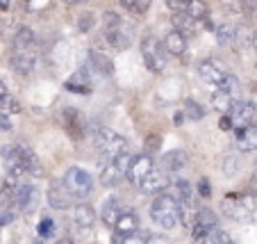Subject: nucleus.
<instances>
[{
    "mask_svg": "<svg viewBox=\"0 0 257 244\" xmlns=\"http://www.w3.org/2000/svg\"><path fill=\"white\" fill-rule=\"evenodd\" d=\"M141 55H144V64L151 68L153 73H162L164 71V53H162V46L157 44V39L153 37H146L141 41Z\"/></svg>",
    "mask_w": 257,
    "mask_h": 244,
    "instance_id": "6",
    "label": "nucleus"
},
{
    "mask_svg": "<svg viewBox=\"0 0 257 244\" xmlns=\"http://www.w3.org/2000/svg\"><path fill=\"white\" fill-rule=\"evenodd\" d=\"M250 190L257 192V169H255V174H252V178H250Z\"/></svg>",
    "mask_w": 257,
    "mask_h": 244,
    "instance_id": "48",
    "label": "nucleus"
},
{
    "mask_svg": "<svg viewBox=\"0 0 257 244\" xmlns=\"http://www.w3.org/2000/svg\"><path fill=\"white\" fill-rule=\"evenodd\" d=\"M218 126H221V130H232V119L225 114V117H221V121H218Z\"/></svg>",
    "mask_w": 257,
    "mask_h": 244,
    "instance_id": "44",
    "label": "nucleus"
},
{
    "mask_svg": "<svg viewBox=\"0 0 257 244\" xmlns=\"http://www.w3.org/2000/svg\"><path fill=\"white\" fill-rule=\"evenodd\" d=\"M93 221H96V215H93V208L87 203H78L73 208V224L78 228H91Z\"/></svg>",
    "mask_w": 257,
    "mask_h": 244,
    "instance_id": "22",
    "label": "nucleus"
},
{
    "mask_svg": "<svg viewBox=\"0 0 257 244\" xmlns=\"http://www.w3.org/2000/svg\"><path fill=\"white\" fill-rule=\"evenodd\" d=\"M39 203V190L28 181H21L19 187H16V210L19 212H32Z\"/></svg>",
    "mask_w": 257,
    "mask_h": 244,
    "instance_id": "7",
    "label": "nucleus"
},
{
    "mask_svg": "<svg viewBox=\"0 0 257 244\" xmlns=\"http://www.w3.org/2000/svg\"><path fill=\"white\" fill-rule=\"evenodd\" d=\"M105 39H107V44L112 46V48L123 50V48H127V46L132 44V30H127L125 23H121L118 28H114V30H105Z\"/></svg>",
    "mask_w": 257,
    "mask_h": 244,
    "instance_id": "19",
    "label": "nucleus"
},
{
    "mask_svg": "<svg viewBox=\"0 0 257 244\" xmlns=\"http://www.w3.org/2000/svg\"><path fill=\"white\" fill-rule=\"evenodd\" d=\"M12 66H14V71H19L21 75H30L34 71V66H37V53L32 50H14V55H12Z\"/></svg>",
    "mask_w": 257,
    "mask_h": 244,
    "instance_id": "18",
    "label": "nucleus"
},
{
    "mask_svg": "<svg viewBox=\"0 0 257 244\" xmlns=\"http://www.w3.org/2000/svg\"><path fill=\"white\" fill-rule=\"evenodd\" d=\"M10 7V0H0V10H7Z\"/></svg>",
    "mask_w": 257,
    "mask_h": 244,
    "instance_id": "52",
    "label": "nucleus"
},
{
    "mask_svg": "<svg viewBox=\"0 0 257 244\" xmlns=\"http://www.w3.org/2000/svg\"><path fill=\"white\" fill-rule=\"evenodd\" d=\"M91 66L96 68L100 75H112V71H114L112 59L107 57V55L98 53V50H91Z\"/></svg>",
    "mask_w": 257,
    "mask_h": 244,
    "instance_id": "29",
    "label": "nucleus"
},
{
    "mask_svg": "<svg viewBox=\"0 0 257 244\" xmlns=\"http://www.w3.org/2000/svg\"><path fill=\"white\" fill-rule=\"evenodd\" d=\"M169 7L171 10H175V14L182 12V14L191 16L194 21H205L207 19V14H209L207 3H205V0H171Z\"/></svg>",
    "mask_w": 257,
    "mask_h": 244,
    "instance_id": "8",
    "label": "nucleus"
},
{
    "mask_svg": "<svg viewBox=\"0 0 257 244\" xmlns=\"http://www.w3.org/2000/svg\"><path fill=\"white\" fill-rule=\"evenodd\" d=\"M0 112L3 114H7V117H10V114H16V112H21V103L16 101L14 96H7L5 101H3V105H0Z\"/></svg>",
    "mask_w": 257,
    "mask_h": 244,
    "instance_id": "35",
    "label": "nucleus"
},
{
    "mask_svg": "<svg viewBox=\"0 0 257 244\" xmlns=\"http://www.w3.org/2000/svg\"><path fill=\"white\" fill-rule=\"evenodd\" d=\"M148 244H171L166 235H148Z\"/></svg>",
    "mask_w": 257,
    "mask_h": 244,
    "instance_id": "43",
    "label": "nucleus"
},
{
    "mask_svg": "<svg viewBox=\"0 0 257 244\" xmlns=\"http://www.w3.org/2000/svg\"><path fill=\"white\" fill-rule=\"evenodd\" d=\"M218 89H221V92H225V94H230V96H234V94H237V89H239V80H237V75L230 73V71H228V75H225V78L221 80Z\"/></svg>",
    "mask_w": 257,
    "mask_h": 244,
    "instance_id": "33",
    "label": "nucleus"
},
{
    "mask_svg": "<svg viewBox=\"0 0 257 244\" xmlns=\"http://www.w3.org/2000/svg\"><path fill=\"white\" fill-rule=\"evenodd\" d=\"M153 169H155V167H153L151 155H137L135 162H132V167H130V171H127V181H130L132 185L139 187L141 183H144V178L148 176Z\"/></svg>",
    "mask_w": 257,
    "mask_h": 244,
    "instance_id": "14",
    "label": "nucleus"
},
{
    "mask_svg": "<svg viewBox=\"0 0 257 244\" xmlns=\"http://www.w3.org/2000/svg\"><path fill=\"white\" fill-rule=\"evenodd\" d=\"M157 144H160V139H157V137H151V139H148V146H153V151L157 148Z\"/></svg>",
    "mask_w": 257,
    "mask_h": 244,
    "instance_id": "49",
    "label": "nucleus"
},
{
    "mask_svg": "<svg viewBox=\"0 0 257 244\" xmlns=\"http://www.w3.org/2000/svg\"><path fill=\"white\" fill-rule=\"evenodd\" d=\"M212 108L216 110L218 114H230L232 112V108H234V101H232V96L230 94H225V92H221V89H216V92L212 94Z\"/></svg>",
    "mask_w": 257,
    "mask_h": 244,
    "instance_id": "26",
    "label": "nucleus"
},
{
    "mask_svg": "<svg viewBox=\"0 0 257 244\" xmlns=\"http://www.w3.org/2000/svg\"><path fill=\"white\" fill-rule=\"evenodd\" d=\"M196 23H198V21H194V19H191V16L182 14V12H178V14H173V25H175V30H178L180 34H185L187 39H189V37H194V34H196Z\"/></svg>",
    "mask_w": 257,
    "mask_h": 244,
    "instance_id": "27",
    "label": "nucleus"
},
{
    "mask_svg": "<svg viewBox=\"0 0 257 244\" xmlns=\"http://www.w3.org/2000/svg\"><path fill=\"white\" fill-rule=\"evenodd\" d=\"M171 185L169 181V174L162 169H153L148 176L144 178V183L139 185V190L144 194H164V190Z\"/></svg>",
    "mask_w": 257,
    "mask_h": 244,
    "instance_id": "12",
    "label": "nucleus"
},
{
    "mask_svg": "<svg viewBox=\"0 0 257 244\" xmlns=\"http://www.w3.org/2000/svg\"><path fill=\"white\" fill-rule=\"evenodd\" d=\"M151 217L157 226H162L164 230H171L182 219V208H180V203L173 199V194L164 192V194H157L155 201H153Z\"/></svg>",
    "mask_w": 257,
    "mask_h": 244,
    "instance_id": "3",
    "label": "nucleus"
},
{
    "mask_svg": "<svg viewBox=\"0 0 257 244\" xmlns=\"http://www.w3.org/2000/svg\"><path fill=\"white\" fill-rule=\"evenodd\" d=\"M221 212L239 224H257V196L237 194L234 199H225L221 203Z\"/></svg>",
    "mask_w": 257,
    "mask_h": 244,
    "instance_id": "2",
    "label": "nucleus"
},
{
    "mask_svg": "<svg viewBox=\"0 0 257 244\" xmlns=\"http://www.w3.org/2000/svg\"><path fill=\"white\" fill-rule=\"evenodd\" d=\"M64 185L71 192L73 199H89L93 192V178L89 171H84L82 167H71L64 174Z\"/></svg>",
    "mask_w": 257,
    "mask_h": 244,
    "instance_id": "5",
    "label": "nucleus"
},
{
    "mask_svg": "<svg viewBox=\"0 0 257 244\" xmlns=\"http://www.w3.org/2000/svg\"><path fill=\"white\" fill-rule=\"evenodd\" d=\"M239 39V44H246V41H252V32L246 28V25H239L237 32H234V41Z\"/></svg>",
    "mask_w": 257,
    "mask_h": 244,
    "instance_id": "39",
    "label": "nucleus"
},
{
    "mask_svg": "<svg viewBox=\"0 0 257 244\" xmlns=\"http://www.w3.org/2000/svg\"><path fill=\"white\" fill-rule=\"evenodd\" d=\"M198 75L209 85H221V80L228 75V68L223 66V62H218V59H203L198 64Z\"/></svg>",
    "mask_w": 257,
    "mask_h": 244,
    "instance_id": "9",
    "label": "nucleus"
},
{
    "mask_svg": "<svg viewBox=\"0 0 257 244\" xmlns=\"http://www.w3.org/2000/svg\"><path fill=\"white\" fill-rule=\"evenodd\" d=\"M14 217H16V212H14V210L0 212V226H7V224H12V221H14Z\"/></svg>",
    "mask_w": 257,
    "mask_h": 244,
    "instance_id": "42",
    "label": "nucleus"
},
{
    "mask_svg": "<svg viewBox=\"0 0 257 244\" xmlns=\"http://www.w3.org/2000/svg\"><path fill=\"white\" fill-rule=\"evenodd\" d=\"M255 105H252L250 101H237L234 103L232 112L228 114L230 119H232V126L234 130H241V128H248L252 123V119H255Z\"/></svg>",
    "mask_w": 257,
    "mask_h": 244,
    "instance_id": "10",
    "label": "nucleus"
},
{
    "mask_svg": "<svg viewBox=\"0 0 257 244\" xmlns=\"http://www.w3.org/2000/svg\"><path fill=\"white\" fill-rule=\"evenodd\" d=\"M171 194L182 208V217H185L187 210L194 208V187H191L189 181H173L171 183Z\"/></svg>",
    "mask_w": 257,
    "mask_h": 244,
    "instance_id": "13",
    "label": "nucleus"
},
{
    "mask_svg": "<svg viewBox=\"0 0 257 244\" xmlns=\"http://www.w3.org/2000/svg\"><path fill=\"white\" fill-rule=\"evenodd\" d=\"M121 215H123V208H121V203H118V199L109 196V199L102 201V221H105L107 226H114Z\"/></svg>",
    "mask_w": 257,
    "mask_h": 244,
    "instance_id": "23",
    "label": "nucleus"
},
{
    "mask_svg": "<svg viewBox=\"0 0 257 244\" xmlns=\"http://www.w3.org/2000/svg\"><path fill=\"white\" fill-rule=\"evenodd\" d=\"M160 169L166 171V174H175V171L185 169L187 165H189V155H187L182 148H175V151H166L164 155H162L160 160Z\"/></svg>",
    "mask_w": 257,
    "mask_h": 244,
    "instance_id": "16",
    "label": "nucleus"
},
{
    "mask_svg": "<svg viewBox=\"0 0 257 244\" xmlns=\"http://www.w3.org/2000/svg\"><path fill=\"white\" fill-rule=\"evenodd\" d=\"M139 230V217L132 210H123V215L118 217V221L114 224V233L116 237H125V235H132Z\"/></svg>",
    "mask_w": 257,
    "mask_h": 244,
    "instance_id": "20",
    "label": "nucleus"
},
{
    "mask_svg": "<svg viewBox=\"0 0 257 244\" xmlns=\"http://www.w3.org/2000/svg\"><path fill=\"white\" fill-rule=\"evenodd\" d=\"M80 21H82V23H80V30H89L93 25V16L91 14H84Z\"/></svg>",
    "mask_w": 257,
    "mask_h": 244,
    "instance_id": "45",
    "label": "nucleus"
},
{
    "mask_svg": "<svg viewBox=\"0 0 257 244\" xmlns=\"http://www.w3.org/2000/svg\"><path fill=\"white\" fill-rule=\"evenodd\" d=\"M34 32L30 28H19L14 34V50H32Z\"/></svg>",
    "mask_w": 257,
    "mask_h": 244,
    "instance_id": "28",
    "label": "nucleus"
},
{
    "mask_svg": "<svg viewBox=\"0 0 257 244\" xmlns=\"http://www.w3.org/2000/svg\"><path fill=\"white\" fill-rule=\"evenodd\" d=\"M39 244H50V242H48V239H39Z\"/></svg>",
    "mask_w": 257,
    "mask_h": 244,
    "instance_id": "54",
    "label": "nucleus"
},
{
    "mask_svg": "<svg viewBox=\"0 0 257 244\" xmlns=\"http://www.w3.org/2000/svg\"><path fill=\"white\" fill-rule=\"evenodd\" d=\"M62 3H66V5H82L87 0H62Z\"/></svg>",
    "mask_w": 257,
    "mask_h": 244,
    "instance_id": "50",
    "label": "nucleus"
},
{
    "mask_svg": "<svg viewBox=\"0 0 257 244\" xmlns=\"http://www.w3.org/2000/svg\"><path fill=\"white\" fill-rule=\"evenodd\" d=\"M93 144L107 160H112V157L127 151V139L123 135H118L116 130H112V128H100V130L93 132Z\"/></svg>",
    "mask_w": 257,
    "mask_h": 244,
    "instance_id": "4",
    "label": "nucleus"
},
{
    "mask_svg": "<svg viewBox=\"0 0 257 244\" xmlns=\"http://www.w3.org/2000/svg\"><path fill=\"white\" fill-rule=\"evenodd\" d=\"M116 244H148V233H132L125 237H116Z\"/></svg>",
    "mask_w": 257,
    "mask_h": 244,
    "instance_id": "36",
    "label": "nucleus"
},
{
    "mask_svg": "<svg viewBox=\"0 0 257 244\" xmlns=\"http://www.w3.org/2000/svg\"><path fill=\"white\" fill-rule=\"evenodd\" d=\"M198 194L203 196V199H209V194H212V190H209V181H207V178H203V181L198 183Z\"/></svg>",
    "mask_w": 257,
    "mask_h": 244,
    "instance_id": "41",
    "label": "nucleus"
},
{
    "mask_svg": "<svg viewBox=\"0 0 257 244\" xmlns=\"http://www.w3.org/2000/svg\"><path fill=\"white\" fill-rule=\"evenodd\" d=\"M214 228H218V217L214 210H207V208H203V210L196 212V221H194V239H203L207 237L209 233H212Z\"/></svg>",
    "mask_w": 257,
    "mask_h": 244,
    "instance_id": "11",
    "label": "nucleus"
},
{
    "mask_svg": "<svg viewBox=\"0 0 257 244\" xmlns=\"http://www.w3.org/2000/svg\"><path fill=\"white\" fill-rule=\"evenodd\" d=\"M250 44H252V48L257 50V30H255V32H252V41H250Z\"/></svg>",
    "mask_w": 257,
    "mask_h": 244,
    "instance_id": "51",
    "label": "nucleus"
},
{
    "mask_svg": "<svg viewBox=\"0 0 257 244\" xmlns=\"http://www.w3.org/2000/svg\"><path fill=\"white\" fill-rule=\"evenodd\" d=\"M239 167H241V160L237 157V153H230V155L223 157V174L228 178H232L234 174H237Z\"/></svg>",
    "mask_w": 257,
    "mask_h": 244,
    "instance_id": "31",
    "label": "nucleus"
},
{
    "mask_svg": "<svg viewBox=\"0 0 257 244\" xmlns=\"http://www.w3.org/2000/svg\"><path fill=\"white\" fill-rule=\"evenodd\" d=\"M37 230H39V237L41 239H50V235H53V230H55V221L46 217V219L39 224V228H37Z\"/></svg>",
    "mask_w": 257,
    "mask_h": 244,
    "instance_id": "38",
    "label": "nucleus"
},
{
    "mask_svg": "<svg viewBox=\"0 0 257 244\" xmlns=\"http://www.w3.org/2000/svg\"><path fill=\"white\" fill-rule=\"evenodd\" d=\"M252 3H257V0H252Z\"/></svg>",
    "mask_w": 257,
    "mask_h": 244,
    "instance_id": "55",
    "label": "nucleus"
},
{
    "mask_svg": "<svg viewBox=\"0 0 257 244\" xmlns=\"http://www.w3.org/2000/svg\"><path fill=\"white\" fill-rule=\"evenodd\" d=\"M25 3V10L34 12V10H41V7L48 5V0H23Z\"/></svg>",
    "mask_w": 257,
    "mask_h": 244,
    "instance_id": "40",
    "label": "nucleus"
},
{
    "mask_svg": "<svg viewBox=\"0 0 257 244\" xmlns=\"http://www.w3.org/2000/svg\"><path fill=\"white\" fill-rule=\"evenodd\" d=\"M64 126H66L68 135H71L73 139H82L84 130H87V123H84L82 114H80V110H75V108L64 110Z\"/></svg>",
    "mask_w": 257,
    "mask_h": 244,
    "instance_id": "17",
    "label": "nucleus"
},
{
    "mask_svg": "<svg viewBox=\"0 0 257 244\" xmlns=\"http://www.w3.org/2000/svg\"><path fill=\"white\" fill-rule=\"evenodd\" d=\"M57 244H73V242H71V239H68V237H66V239H59V242H57Z\"/></svg>",
    "mask_w": 257,
    "mask_h": 244,
    "instance_id": "53",
    "label": "nucleus"
},
{
    "mask_svg": "<svg viewBox=\"0 0 257 244\" xmlns=\"http://www.w3.org/2000/svg\"><path fill=\"white\" fill-rule=\"evenodd\" d=\"M0 130H12L10 117H7V114H3V112H0Z\"/></svg>",
    "mask_w": 257,
    "mask_h": 244,
    "instance_id": "46",
    "label": "nucleus"
},
{
    "mask_svg": "<svg viewBox=\"0 0 257 244\" xmlns=\"http://www.w3.org/2000/svg\"><path fill=\"white\" fill-rule=\"evenodd\" d=\"M164 48L169 50L171 55H182L187 50V37L180 34L178 30H171V32L164 37Z\"/></svg>",
    "mask_w": 257,
    "mask_h": 244,
    "instance_id": "25",
    "label": "nucleus"
},
{
    "mask_svg": "<svg viewBox=\"0 0 257 244\" xmlns=\"http://www.w3.org/2000/svg\"><path fill=\"white\" fill-rule=\"evenodd\" d=\"M207 242H209V244H234V239H232V235H230L228 230L214 228L212 233L207 235Z\"/></svg>",
    "mask_w": 257,
    "mask_h": 244,
    "instance_id": "32",
    "label": "nucleus"
},
{
    "mask_svg": "<svg viewBox=\"0 0 257 244\" xmlns=\"http://www.w3.org/2000/svg\"><path fill=\"white\" fill-rule=\"evenodd\" d=\"M3 165H5L7 178L21 183L25 176H41V162L28 146H19V144H7L0 151Z\"/></svg>",
    "mask_w": 257,
    "mask_h": 244,
    "instance_id": "1",
    "label": "nucleus"
},
{
    "mask_svg": "<svg viewBox=\"0 0 257 244\" xmlns=\"http://www.w3.org/2000/svg\"><path fill=\"white\" fill-rule=\"evenodd\" d=\"M46 196H48V205L55 208V210H66L73 203V196H71V192L66 190L64 183H53V185L48 187V194Z\"/></svg>",
    "mask_w": 257,
    "mask_h": 244,
    "instance_id": "15",
    "label": "nucleus"
},
{
    "mask_svg": "<svg viewBox=\"0 0 257 244\" xmlns=\"http://www.w3.org/2000/svg\"><path fill=\"white\" fill-rule=\"evenodd\" d=\"M121 5L132 14H144L148 10V5H151V0H121Z\"/></svg>",
    "mask_w": 257,
    "mask_h": 244,
    "instance_id": "34",
    "label": "nucleus"
},
{
    "mask_svg": "<svg viewBox=\"0 0 257 244\" xmlns=\"http://www.w3.org/2000/svg\"><path fill=\"white\" fill-rule=\"evenodd\" d=\"M234 139H237V148L243 153L255 151L257 148V126H248L241 130H234Z\"/></svg>",
    "mask_w": 257,
    "mask_h": 244,
    "instance_id": "21",
    "label": "nucleus"
},
{
    "mask_svg": "<svg viewBox=\"0 0 257 244\" xmlns=\"http://www.w3.org/2000/svg\"><path fill=\"white\" fill-rule=\"evenodd\" d=\"M7 96H10V92H7L5 83H3V80H0V105H3V101H5Z\"/></svg>",
    "mask_w": 257,
    "mask_h": 244,
    "instance_id": "47",
    "label": "nucleus"
},
{
    "mask_svg": "<svg viewBox=\"0 0 257 244\" xmlns=\"http://www.w3.org/2000/svg\"><path fill=\"white\" fill-rule=\"evenodd\" d=\"M185 110H187V114H189L191 119H203L205 117V108L203 105H198L196 101H185Z\"/></svg>",
    "mask_w": 257,
    "mask_h": 244,
    "instance_id": "37",
    "label": "nucleus"
},
{
    "mask_svg": "<svg viewBox=\"0 0 257 244\" xmlns=\"http://www.w3.org/2000/svg\"><path fill=\"white\" fill-rule=\"evenodd\" d=\"M123 176H125V174L114 165V160H107L105 165H102V169H100V183L105 187H114Z\"/></svg>",
    "mask_w": 257,
    "mask_h": 244,
    "instance_id": "24",
    "label": "nucleus"
},
{
    "mask_svg": "<svg viewBox=\"0 0 257 244\" xmlns=\"http://www.w3.org/2000/svg\"><path fill=\"white\" fill-rule=\"evenodd\" d=\"M234 32H237V28H234L232 23L216 25V41H218V44H228V41L234 39Z\"/></svg>",
    "mask_w": 257,
    "mask_h": 244,
    "instance_id": "30",
    "label": "nucleus"
}]
</instances>
